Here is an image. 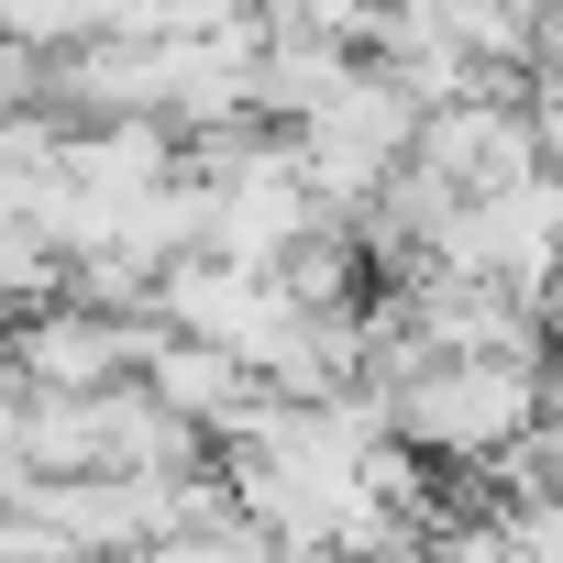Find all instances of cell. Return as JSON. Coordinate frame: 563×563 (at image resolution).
<instances>
[{
  "mask_svg": "<svg viewBox=\"0 0 563 563\" xmlns=\"http://www.w3.org/2000/svg\"><path fill=\"white\" fill-rule=\"evenodd\" d=\"M321 563H387V552H321Z\"/></svg>",
  "mask_w": 563,
  "mask_h": 563,
  "instance_id": "8992f818",
  "label": "cell"
},
{
  "mask_svg": "<svg viewBox=\"0 0 563 563\" xmlns=\"http://www.w3.org/2000/svg\"><path fill=\"white\" fill-rule=\"evenodd\" d=\"M530 321H541V343L563 354V254H552V276H541V288H530Z\"/></svg>",
  "mask_w": 563,
  "mask_h": 563,
  "instance_id": "5b68a950",
  "label": "cell"
},
{
  "mask_svg": "<svg viewBox=\"0 0 563 563\" xmlns=\"http://www.w3.org/2000/svg\"><path fill=\"white\" fill-rule=\"evenodd\" d=\"M144 332H155V321H133V310H89V299L56 288L45 310H12L0 354L23 365L34 398H100V387H122V376L144 365Z\"/></svg>",
  "mask_w": 563,
  "mask_h": 563,
  "instance_id": "7a4b0ae2",
  "label": "cell"
},
{
  "mask_svg": "<svg viewBox=\"0 0 563 563\" xmlns=\"http://www.w3.org/2000/svg\"><path fill=\"white\" fill-rule=\"evenodd\" d=\"M133 387L155 398V409H177L188 431H210V453L254 420V398H265V376L243 365V354H221V343H199V332H144V365H133Z\"/></svg>",
  "mask_w": 563,
  "mask_h": 563,
  "instance_id": "3957f363",
  "label": "cell"
},
{
  "mask_svg": "<svg viewBox=\"0 0 563 563\" xmlns=\"http://www.w3.org/2000/svg\"><path fill=\"white\" fill-rule=\"evenodd\" d=\"M497 508V541H508V563H563V475H541V486H508V497H486Z\"/></svg>",
  "mask_w": 563,
  "mask_h": 563,
  "instance_id": "277c9868",
  "label": "cell"
},
{
  "mask_svg": "<svg viewBox=\"0 0 563 563\" xmlns=\"http://www.w3.org/2000/svg\"><path fill=\"white\" fill-rule=\"evenodd\" d=\"M541 365L552 354H420L387 376V420L420 464L486 475L497 453H519L541 431Z\"/></svg>",
  "mask_w": 563,
  "mask_h": 563,
  "instance_id": "6da1fadb",
  "label": "cell"
}]
</instances>
